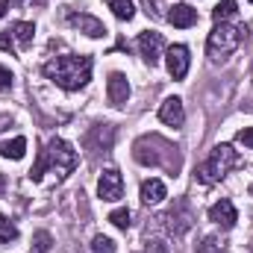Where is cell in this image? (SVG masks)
<instances>
[{
    "label": "cell",
    "instance_id": "7c38bea8",
    "mask_svg": "<svg viewBox=\"0 0 253 253\" xmlns=\"http://www.w3.org/2000/svg\"><path fill=\"white\" fill-rule=\"evenodd\" d=\"M106 97H109L112 106H124L126 100H129V83H126V77L121 74V71H112V74H109Z\"/></svg>",
    "mask_w": 253,
    "mask_h": 253
},
{
    "label": "cell",
    "instance_id": "8992f818",
    "mask_svg": "<svg viewBox=\"0 0 253 253\" xmlns=\"http://www.w3.org/2000/svg\"><path fill=\"white\" fill-rule=\"evenodd\" d=\"M97 194H100V200H121L124 197V177L115 171V168H109V171H103L100 174V180H97Z\"/></svg>",
    "mask_w": 253,
    "mask_h": 253
},
{
    "label": "cell",
    "instance_id": "603a6c76",
    "mask_svg": "<svg viewBox=\"0 0 253 253\" xmlns=\"http://www.w3.org/2000/svg\"><path fill=\"white\" fill-rule=\"evenodd\" d=\"M109 221H112V227L126 230V227H129V209H115V212L109 215Z\"/></svg>",
    "mask_w": 253,
    "mask_h": 253
},
{
    "label": "cell",
    "instance_id": "3957f363",
    "mask_svg": "<svg viewBox=\"0 0 253 253\" xmlns=\"http://www.w3.org/2000/svg\"><path fill=\"white\" fill-rule=\"evenodd\" d=\"M132 156L135 162L141 165H150V168H168V171H177L180 168V156H177V147L159 135H144L135 141L132 147Z\"/></svg>",
    "mask_w": 253,
    "mask_h": 253
},
{
    "label": "cell",
    "instance_id": "f546056e",
    "mask_svg": "<svg viewBox=\"0 0 253 253\" xmlns=\"http://www.w3.org/2000/svg\"><path fill=\"white\" fill-rule=\"evenodd\" d=\"M6 189V177H0V191Z\"/></svg>",
    "mask_w": 253,
    "mask_h": 253
},
{
    "label": "cell",
    "instance_id": "4dcf8cb0",
    "mask_svg": "<svg viewBox=\"0 0 253 253\" xmlns=\"http://www.w3.org/2000/svg\"><path fill=\"white\" fill-rule=\"evenodd\" d=\"M251 3H253V0H251Z\"/></svg>",
    "mask_w": 253,
    "mask_h": 253
},
{
    "label": "cell",
    "instance_id": "8fae6325",
    "mask_svg": "<svg viewBox=\"0 0 253 253\" xmlns=\"http://www.w3.org/2000/svg\"><path fill=\"white\" fill-rule=\"evenodd\" d=\"M135 44H138V53L144 56V62H147V65L159 62L162 47H165V42H162V36H159V33H141Z\"/></svg>",
    "mask_w": 253,
    "mask_h": 253
},
{
    "label": "cell",
    "instance_id": "6da1fadb",
    "mask_svg": "<svg viewBox=\"0 0 253 253\" xmlns=\"http://www.w3.org/2000/svg\"><path fill=\"white\" fill-rule=\"evenodd\" d=\"M44 77L65 91H77L91 80V56H77V53L56 56L44 62Z\"/></svg>",
    "mask_w": 253,
    "mask_h": 253
},
{
    "label": "cell",
    "instance_id": "7402d4cb",
    "mask_svg": "<svg viewBox=\"0 0 253 253\" xmlns=\"http://www.w3.org/2000/svg\"><path fill=\"white\" fill-rule=\"evenodd\" d=\"M197 253H224V242L218 236H206L203 245H197Z\"/></svg>",
    "mask_w": 253,
    "mask_h": 253
},
{
    "label": "cell",
    "instance_id": "83f0119b",
    "mask_svg": "<svg viewBox=\"0 0 253 253\" xmlns=\"http://www.w3.org/2000/svg\"><path fill=\"white\" fill-rule=\"evenodd\" d=\"M12 80H15V77H12V71L0 65V91H6V88H12Z\"/></svg>",
    "mask_w": 253,
    "mask_h": 253
},
{
    "label": "cell",
    "instance_id": "d4e9b609",
    "mask_svg": "<svg viewBox=\"0 0 253 253\" xmlns=\"http://www.w3.org/2000/svg\"><path fill=\"white\" fill-rule=\"evenodd\" d=\"M0 50H6V53H15V50H18L12 33H6V30H0Z\"/></svg>",
    "mask_w": 253,
    "mask_h": 253
},
{
    "label": "cell",
    "instance_id": "f1b7e54d",
    "mask_svg": "<svg viewBox=\"0 0 253 253\" xmlns=\"http://www.w3.org/2000/svg\"><path fill=\"white\" fill-rule=\"evenodd\" d=\"M18 3H21V0H0V18H3V15H6L9 9H15Z\"/></svg>",
    "mask_w": 253,
    "mask_h": 253
},
{
    "label": "cell",
    "instance_id": "ffe728a7",
    "mask_svg": "<svg viewBox=\"0 0 253 253\" xmlns=\"http://www.w3.org/2000/svg\"><path fill=\"white\" fill-rule=\"evenodd\" d=\"M18 239V227L6 218V215H0V245H6V242H15Z\"/></svg>",
    "mask_w": 253,
    "mask_h": 253
},
{
    "label": "cell",
    "instance_id": "52a82bcc",
    "mask_svg": "<svg viewBox=\"0 0 253 253\" xmlns=\"http://www.w3.org/2000/svg\"><path fill=\"white\" fill-rule=\"evenodd\" d=\"M189 47L186 44H171L168 47V53H165V65H168V74L174 77V80H183L186 74H189Z\"/></svg>",
    "mask_w": 253,
    "mask_h": 253
},
{
    "label": "cell",
    "instance_id": "4316f807",
    "mask_svg": "<svg viewBox=\"0 0 253 253\" xmlns=\"http://www.w3.org/2000/svg\"><path fill=\"white\" fill-rule=\"evenodd\" d=\"M144 253H168V245L159 242V239H150V242L144 245Z\"/></svg>",
    "mask_w": 253,
    "mask_h": 253
},
{
    "label": "cell",
    "instance_id": "44dd1931",
    "mask_svg": "<svg viewBox=\"0 0 253 253\" xmlns=\"http://www.w3.org/2000/svg\"><path fill=\"white\" fill-rule=\"evenodd\" d=\"M115 242L109 239V236H94V242H91V253H115Z\"/></svg>",
    "mask_w": 253,
    "mask_h": 253
},
{
    "label": "cell",
    "instance_id": "2e32d148",
    "mask_svg": "<svg viewBox=\"0 0 253 253\" xmlns=\"http://www.w3.org/2000/svg\"><path fill=\"white\" fill-rule=\"evenodd\" d=\"M168 194V189H165V183L162 180H144L141 183V203H159L162 197Z\"/></svg>",
    "mask_w": 253,
    "mask_h": 253
},
{
    "label": "cell",
    "instance_id": "4fadbf2b",
    "mask_svg": "<svg viewBox=\"0 0 253 253\" xmlns=\"http://www.w3.org/2000/svg\"><path fill=\"white\" fill-rule=\"evenodd\" d=\"M159 121L168 124V126H183V121H186L183 100H180V97H168V100L159 106Z\"/></svg>",
    "mask_w": 253,
    "mask_h": 253
},
{
    "label": "cell",
    "instance_id": "484cf974",
    "mask_svg": "<svg viewBox=\"0 0 253 253\" xmlns=\"http://www.w3.org/2000/svg\"><path fill=\"white\" fill-rule=\"evenodd\" d=\"M236 141L253 150V126H245V129H239V132H236Z\"/></svg>",
    "mask_w": 253,
    "mask_h": 253
},
{
    "label": "cell",
    "instance_id": "cb8c5ba5",
    "mask_svg": "<svg viewBox=\"0 0 253 253\" xmlns=\"http://www.w3.org/2000/svg\"><path fill=\"white\" fill-rule=\"evenodd\" d=\"M47 251H50V233L39 230L36 233V251H30V253H47Z\"/></svg>",
    "mask_w": 253,
    "mask_h": 253
},
{
    "label": "cell",
    "instance_id": "d6986e66",
    "mask_svg": "<svg viewBox=\"0 0 253 253\" xmlns=\"http://www.w3.org/2000/svg\"><path fill=\"white\" fill-rule=\"evenodd\" d=\"M239 9H236V0H221L215 9H212V18H215V24H224L227 18H233Z\"/></svg>",
    "mask_w": 253,
    "mask_h": 253
},
{
    "label": "cell",
    "instance_id": "e0dca14e",
    "mask_svg": "<svg viewBox=\"0 0 253 253\" xmlns=\"http://www.w3.org/2000/svg\"><path fill=\"white\" fill-rule=\"evenodd\" d=\"M33 36H36V27H33L30 21H18V24L12 27V39H15V44H18L21 50H27V47L33 44Z\"/></svg>",
    "mask_w": 253,
    "mask_h": 253
},
{
    "label": "cell",
    "instance_id": "ba28073f",
    "mask_svg": "<svg viewBox=\"0 0 253 253\" xmlns=\"http://www.w3.org/2000/svg\"><path fill=\"white\" fill-rule=\"evenodd\" d=\"M68 24L77 27L80 33H85L88 39H103L106 36L103 21H97L94 15H85V12H68Z\"/></svg>",
    "mask_w": 253,
    "mask_h": 253
},
{
    "label": "cell",
    "instance_id": "5bb4252c",
    "mask_svg": "<svg viewBox=\"0 0 253 253\" xmlns=\"http://www.w3.org/2000/svg\"><path fill=\"white\" fill-rule=\"evenodd\" d=\"M168 24L186 30V27H194L197 24V9H191L189 3H174L171 12H168Z\"/></svg>",
    "mask_w": 253,
    "mask_h": 253
},
{
    "label": "cell",
    "instance_id": "9c48e42d",
    "mask_svg": "<svg viewBox=\"0 0 253 253\" xmlns=\"http://www.w3.org/2000/svg\"><path fill=\"white\" fill-rule=\"evenodd\" d=\"M209 221H215V224H218V227H224V230H233V227H236V221H239V212H236L233 200L221 197L218 203H212V206H209Z\"/></svg>",
    "mask_w": 253,
    "mask_h": 253
},
{
    "label": "cell",
    "instance_id": "7a4b0ae2",
    "mask_svg": "<svg viewBox=\"0 0 253 253\" xmlns=\"http://www.w3.org/2000/svg\"><path fill=\"white\" fill-rule=\"evenodd\" d=\"M74 165H77V150L62 141V138H50L42 150H39V159H36V165H33V171H30V180L33 183H42V177L47 174V171H53L59 180L68 177L71 171H74Z\"/></svg>",
    "mask_w": 253,
    "mask_h": 253
},
{
    "label": "cell",
    "instance_id": "9a60e30c",
    "mask_svg": "<svg viewBox=\"0 0 253 253\" xmlns=\"http://www.w3.org/2000/svg\"><path fill=\"white\" fill-rule=\"evenodd\" d=\"M24 153H27V138L24 135H15V138L0 141V156L3 159H24Z\"/></svg>",
    "mask_w": 253,
    "mask_h": 253
},
{
    "label": "cell",
    "instance_id": "277c9868",
    "mask_svg": "<svg viewBox=\"0 0 253 253\" xmlns=\"http://www.w3.org/2000/svg\"><path fill=\"white\" fill-rule=\"evenodd\" d=\"M248 39V27H230V24H218L212 33H209V42H206V53L212 62H227L230 53L239 50V44Z\"/></svg>",
    "mask_w": 253,
    "mask_h": 253
},
{
    "label": "cell",
    "instance_id": "5b68a950",
    "mask_svg": "<svg viewBox=\"0 0 253 253\" xmlns=\"http://www.w3.org/2000/svg\"><path fill=\"white\" fill-rule=\"evenodd\" d=\"M236 165H239V153H236L230 144H218V147L209 153V159L197 168V180H200L203 186H215V183H221Z\"/></svg>",
    "mask_w": 253,
    "mask_h": 253
},
{
    "label": "cell",
    "instance_id": "30bf717a",
    "mask_svg": "<svg viewBox=\"0 0 253 253\" xmlns=\"http://www.w3.org/2000/svg\"><path fill=\"white\" fill-rule=\"evenodd\" d=\"M165 221H168V230H171L177 239H180V236H186V233H189V227H191V221H194V218H191L189 203H186V200H180V203L165 215Z\"/></svg>",
    "mask_w": 253,
    "mask_h": 253
},
{
    "label": "cell",
    "instance_id": "ac0fdd59",
    "mask_svg": "<svg viewBox=\"0 0 253 253\" xmlns=\"http://www.w3.org/2000/svg\"><path fill=\"white\" fill-rule=\"evenodd\" d=\"M109 9H112V15H115L118 21H132V18H135L132 0H109Z\"/></svg>",
    "mask_w": 253,
    "mask_h": 253
}]
</instances>
